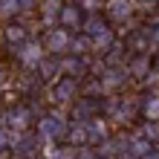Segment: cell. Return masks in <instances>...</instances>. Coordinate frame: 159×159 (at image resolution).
I'll use <instances>...</instances> for the list:
<instances>
[{"mask_svg": "<svg viewBox=\"0 0 159 159\" xmlns=\"http://www.w3.org/2000/svg\"><path fill=\"white\" fill-rule=\"evenodd\" d=\"M15 55H17V61H20L26 70H38V67H41V61L46 58V49H43V43H41V41H26Z\"/></svg>", "mask_w": 159, "mask_h": 159, "instance_id": "8992f818", "label": "cell"}, {"mask_svg": "<svg viewBox=\"0 0 159 159\" xmlns=\"http://www.w3.org/2000/svg\"><path fill=\"white\" fill-rule=\"evenodd\" d=\"M78 6H81V12H87V15H98L101 0H78Z\"/></svg>", "mask_w": 159, "mask_h": 159, "instance_id": "7402d4cb", "label": "cell"}, {"mask_svg": "<svg viewBox=\"0 0 159 159\" xmlns=\"http://www.w3.org/2000/svg\"><path fill=\"white\" fill-rule=\"evenodd\" d=\"M43 3V0H20V9H23V12H29V9H38Z\"/></svg>", "mask_w": 159, "mask_h": 159, "instance_id": "d4e9b609", "label": "cell"}, {"mask_svg": "<svg viewBox=\"0 0 159 159\" xmlns=\"http://www.w3.org/2000/svg\"><path fill=\"white\" fill-rule=\"evenodd\" d=\"M153 72H159V55L153 58Z\"/></svg>", "mask_w": 159, "mask_h": 159, "instance_id": "f546056e", "label": "cell"}, {"mask_svg": "<svg viewBox=\"0 0 159 159\" xmlns=\"http://www.w3.org/2000/svg\"><path fill=\"white\" fill-rule=\"evenodd\" d=\"M0 159H12V148H6V151H0Z\"/></svg>", "mask_w": 159, "mask_h": 159, "instance_id": "4316f807", "label": "cell"}, {"mask_svg": "<svg viewBox=\"0 0 159 159\" xmlns=\"http://www.w3.org/2000/svg\"><path fill=\"white\" fill-rule=\"evenodd\" d=\"M58 67H61V75L64 78L81 81L84 75H90V61L81 58V55H64V58H58Z\"/></svg>", "mask_w": 159, "mask_h": 159, "instance_id": "5b68a950", "label": "cell"}, {"mask_svg": "<svg viewBox=\"0 0 159 159\" xmlns=\"http://www.w3.org/2000/svg\"><path fill=\"white\" fill-rule=\"evenodd\" d=\"M98 78H101L104 93H116L119 87H125V81H127L130 75H127V67H104Z\"/></svg>", "mask_w": 159, "mask_h": 159, "instance_id": "9c48e42d", "label": "cell"}, {"mask_svg": "<svg viewBox=\"0 0 159 159\" xmlns=\"http://www.w3.org/2000/svg\"><path fill=\"white\" fill-rule=\"evenodd\" d=\"M84 15L81 12V6L78 3H72V0H67V3H64V9H61V15H58V26L61 29H67V32H81V26H84Z\"/></svg>", "mask_w": 159, "mask_h": 159, "instance_id": "52a82bcc", "label": "cell"}, {"mask_svg": "<svg viewBox=\"0 0 159 159\" xmlns=\"http://www.w3.org/2000/svg\"><path fill=\"white\" fill-rule=\"evenodd\" d=\"M75 159H101V156H98V151H96V148H78Z\"/></svg>", "mask_w": 159, "mask_h": 159, "instance_id": "603a6c76", "label": "cell"}, {"mask_svg": "<svg viewBox=\"0 0 159 159\" xmlns=\"http://www.w3.org/2000/svg\"><path fill=\"white\" fill-rule=\"evenodd\" d=\"M142 136H145L151 145H159V121H145V127H142Z\"/></svg>", "mask_w": 159, "mask_h": 159, "instance_id": "44dd1931", "label": "cell"}, {"mask_svg": "<svg viewBox=\"0 0 159 159\" xmlns=\"http://www.w3.org/2000/svg\"><path fill=\"white\" fill-rule=\"evenodd\" d=\"M145 159H159V151H156V148H153V151H151V153H148Z\"/></svg>", "mask_w": 159, "mask_h": 159, "instance_id": "83f0119b", "label": "cell"}, {"mask_svg": "<svg viewBox=\"0 0 159 159\" xmlns=\"http://www.w3.org/2000/svg\"><path fill=\"white\" fill-rule=\"evenodd\" d=\"M3 41H6L9 46H17V49H20V46L29 41V32H26V26H23V23L9 20V23L3 26Z\"/></svg>", "mask_w": 159, "mask_h": 159, "instance_id": "7c38bea8", "label": "cell"}, {"mask_svg": "<svg viewBox=\"0 0 159 159\" xmlns=\"http://www.w3.org/2000/svg\"><path fill=\"white\" fill-rule=\"evenodd\" d=\"M96 96H104V87H101V78H90L87 84H81V98H96Z\"/></svg>", "mask_w": 159, "mask_h": 159, "instance_id": "d6986e66", "label": "cell"}, {"mask_svg": "<svg viewBox=\"0 0 159 159\" xmlns=\"http://www.w3.org/2000/svg\"><path fill=\"white\" fill-rule=\"evenodd\" d=\"M87 133H90V148H98L110 139V127H107V119L104 116H96L87 121Z\"/></svg>", "mask_w": 159, "mask_h": 159, "instance_id": "30bf717a", "label": "cell"}, {"mask_svg": "<svg viewBox=\"0 0 159 159\" xmlns=\"http://www.w3.org/2000/svg\"><path fill=\"white\" fill-rule=\"evenodd\" d=\"M6 130L9 133H29L32 130V121H35V113H32V107H23V104H15V107H9L6 110Z\"/></svg>", "mask_w": 159, "mask_h": 159, "instance_id": "7a4b0ae2", "label": "cell"}, {"mask_svg": "<svg viewBox=\"0 0 159 159\" xmlns=\"http://www.w3.org/2000/svg\"><path fill=\"white\" fill-rule=\"evenodd\" d=\"M151 151H153V145L148 142V139H145L142 133H133V136H127V153H130V156H136V159H145Z\"/></svg>", "mask_w": 159, "mask_h": 159, "instance_id": "9a60e30c", "label": "cell"}, {"mask_svg": "<svg viewBox=\"0 0 159 159\" xmlns=\"http://www.w3.org/2000/svg\"><path fill=\"white\" fill-rule=\"evenodd\" d=\"M35 72H38L41 81H52V84L58 81V78H64V75H61V67H58V58H49V55L41 61V67L35 70Z\"/></svg>", "mask_w": 159, "mask_h": 159, "instance_id": "2e32d148", "label": "cell"}, {"mask_svg": "<svg viewBox=\"0 0 159 159\" xmlns=\"http://www.w3.org/2000/svg\"><path fill=\"white\" fill-rule=\"evenodd\" d=\"M87 52H93V41L87 38V35H72L70 55H81V58H87Z\"/></svg>", "mask_w": 159, "mask_h": 159, "instance_id": "ac0fdd59", "label": "cell"}, {"mask_svg": "<svg viewBox=\"0 0 159 159\" xmlns=\"http://www.w3.org/2000/svg\"><path fill=\"white\" fill-rule=\"evenodd\" d=\"M43 49H46V55L49 58H64V55H70V46H72V32H67V29H49L43 35Z\"/></svg>", "mask_w": 159, "mask_h": 159, "instance_id": "3957f363", "label": "cell"}, {"mask_svg": "<svg viewBox=\"0 0 159 159\" xmlns=\"http://www.w3.org/2000/svg\"><path fill=\"white\" fill-rule=\"evenodd\" d=\"M67 142L70 148H90V133H87V125H81V121H72L70 125V133H67Z\"/></svg>", "mask_w": 159, "mask_h": 159, "instance_id": "5bb4252c", "label": "cell"}, {"mask_svg": "<svg viewBox=\"0 0 159 159\" xmlns=\"http://www.w3.org/2000/svg\"><path fill=\"white\" fill-rule=\"evenodd\" d=\"M151 43L159 46V26H156V29H151Z\"/></svg>", "mask_w": 159, "mask_h": 159, "instance_id": "484cf974", "label": "cell"}, {"mask_svg": "<svg viewBox=\"0 0 159 159\" xmlns=\"http://www.w3.org/2000/svg\"><path fill=\"white\" fill-rule=\"evenodd\" d=\"M6 148H12V133L0 125V151H6Z\"/></svg>", "mask_w": 159, "mask_h": 159, "instance_id": "cb8c5ba5", "label": "cell"}, {"mask_svg": "<svg viewBox=\"0 0 159 159\" xmlns=\"http://www.w3.org/2000/svg\"><path fill=\"white\" fill-rule=\"evenodd\" d=\"M23 9H20V0H0V17L9 23L15 15H20Z\"/></svg>", "mask_w": 159, "mask_h": 159, "instance_id": "ffe728a7", "label": "cell"}, {"mask_svg": "<svg viewBox=\"0 0 159 159\" xmlns=\"http://www.w3.org/2000/svg\"><path fill=\"white\" fill-rule=\"evenodd\" d=\"M35 133L41 139V148L43 145H58L61 139H67V133H70V121L61 113H46V116H41L35 121Z\"/></svg>", "mask_w": 159, "mask_h": 159, "instance_id": "6da1fadb", "label": "cell"}, {"mask_svg": "<svg viewBox=\"0 0 159 159\" xmlns=\"http://www.w3.org/2000/svg\"><path fill=\"white\" fill-rule=\"evenodd\" d=\"M139 110H142L145 121H159V93H151L139 101Z\"/></svg>", "mask_w": 159, "mask_h": 159, "instance_id": "e0dca14e", "label": "cell"}, {"mask_svg": "<svg viewBox=\"0 0 159 159\" xmlns=\"http://www.w3.org/2000/svg\"><path fill=\"white\" fill-rule=\"evenodd\" d=\"M3 87H6V72L0 70V90H3Z\"/></svg>", "mask_w": 159, "mask_h": 159, "instance_id": "f1b7e54d", "label": "cell"}, {"mask_svg": "<svg viewBox=\"0 0 159 159\" xmlns=\"http://www.w3.org/2000/svg\"><path fill=\"white\" fill-rule=\"evenodd\" d=\"M26 159H43V156H41V153H35V156H26Z\"/></svg>", "mask_w": 159, "mask_h": 159, "instance_id": "4dcf8cb0", "label": "cell"}, {"mask_svg": "<svg viewBox=\"0 0 159 159\" xmlns=\"http://www.w3.org/2000/svg\"><path fill=\"white\" fill-rule=\"evenodd\" d=\"M127 75L136 78V81H148L153 75V55H133V58L127 61Z\"/></svg>", "mask_w": 159, "mask_h": 159, "instance_id": "ba28073f", "label": "cell"}, {"mask_svg": "<svg viewBox=\"0 0 159 159\" xmlns=\"http://www.w3.org/2000/svg\"><path fill=\"white\" fill-rule=\"evenodd\" d=\"M107 29H110V23L101 15H87L84 17V26H81V35H87V38L93 41V38H98V35L107 32Z\"/></svg>", "mask_w": 159, "mask_h": 159, "instance_id": "4fadbf2b", "label": "cell"}, {"mask_svg": "<svg viewBox=\"0 0 159 159\" xmlns=\"http://www.w3.org/2000/svg\"><path fill=\"white\" fill-rule=\"evenodd\" d=\"M49 96H52L55 104H70V101L81 98V81H75V78H58L52 84Z\"/></svg>", "mask_w": 159, "mask_h": 159, "instance_id": "277c9868", "label": "cell"}, {"mask_svg": "<svg viewBox=\"0 0 159 159\" xmlns=\"http://www.w3.org/2000/svg\"><path fill=\"white\" fill-rule=\"evenodd\" d=\"M101 3H107V0H101Z\"/></svg>", "mask_w": 159, "mask_h": 159, "instance_id": "1f68e13d", "label": "cell"}, {"mask_svg": "<svg viewBox=\"0 0 159 159\" xmlns=\"http://www.w3.org/2000/svg\"><path fill=\"white\" fill-rule=\"evenodd\" d=\"M136 12V0H107V17L116 23H125Z\"/></svg>", "mask_w": 159, "mask_h": 159, "instance_id": "8fae6325", "label": "cell"}]
</instances>
